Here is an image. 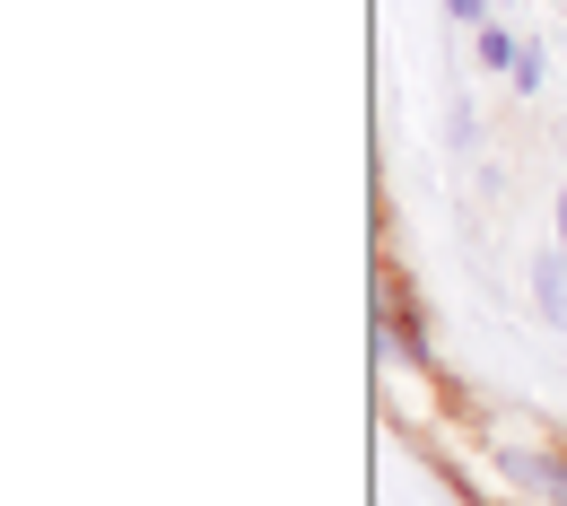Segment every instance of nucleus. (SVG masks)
<instances>
[{"label":"nucleus","mask_w":567,"mask_h":506,"mask_svg":"<svg viewBox=\"0 0 567 506\" xmlns=\"http://www.w3.org/2000/svg\"><path fill=\"white\" fill-rule=\"evenodd\" d=\"M515 87H524V96H533V87H542V79H550V53H542V35H524V53H515Z\"/></svg>","instance_id":"5"},{"label":"nucleus","mask_w":567,"mask_h":506,"mask_svg":"<svg viewBox=\"0 0 567 506\" xmlns=\"http://www.w3.org/2000/svg\"><path fill=\"white\" fill-rule=\"evenodd\" d=\"M559 245H567V184H559Z\"/></svg>","instance_id":"7"},{"label":"nucleus","mask_w":567,"mask_h":506,"mask_svg":"<svg viewBox=\"0 0 567 506\" xmlns=\"http://www.w3.org/2000/svg\"><path fill=\"white\" fill-rule=\"evenodd\" d=\"M497 472H506V489H524V498L567 506V445H497Z\"/></svg>","instance_id":"2"},{"label":"nucleus","mask_w":567,"mask_h":506,"mask_svg":"<svg viewBox=\"0 0 567 506\" xmlns=\"http://www.w3.org/2000/svg\"><path fill=\"white\" fill-rule=\"evenodd\" d=\"M524 280H533V314L567 332V254H559V245H550V254H533V271H524Z\"/></svg>","instance_id":"3"},{"label":"nucleus","mask_w":567,"mask_h":506,"mask_svg":"<svg viewBox=\"0 0 567 506\" xmlns=\"http://www.w3.org/2000/svg\"><path fill=\"white\" fill-rule=\"evenodd\" d=\"M559 254H567V245H559Z\"/></svg>","instance_id":"8"},{"label":"nucleus","mask_w":567,"mask_h":506,"mask_svg":"<svg viewBox=\"0 0 567 506\" xmlns=\"http://www.w3.org/2000/svg\"><path fill=\"white\" fill-rule=\"evenodd\" d=\"M472 53H481V71H515V53H524V35H515V27H472Z\"/></svg>","instance_id":"4"},{"label":"nucleus","mask_w":567,"mask_h":506,"mask_svg":"<svg viewBox=\"0 0 567 506\" xmlns=\"http://www.w3.org/2000/svg\"><path fill=\"white\" fill-rule=\"evenodd\" d=\"M445 18L454 27H489V0H445Z\"/></svg>","instance_id":"6"},{"label":"nucleus","mask_w":567,"mask_h":506,"mask_svg":"<svg viewBox=\"0 0 567 506\" xmlns=\"http://www.w3.org/2000/svg\"><path fill=\"white\" fill-rule=\"evenodd\" d=\"M375 366H402V375H436V323H427V297L411 289L402 262L375 271Z\"/></svg>","instance_id":"1"}]
</instances>
